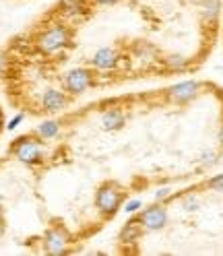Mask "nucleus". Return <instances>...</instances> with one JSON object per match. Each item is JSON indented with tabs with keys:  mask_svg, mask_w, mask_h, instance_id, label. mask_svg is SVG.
Instances as JSON below:
<instances>
[{
	"mask_svg": "<svg viewBox=\"0 0 223 256\" xmlns=\"http://www.w3.org/2000/svg\"><path fill=\"white\" fill-rule=\"evenodd\" d=\"M23 118H25L23 114H17V116H14V118H12V120H10L8 124H6V128H8V130L12 132V130H14V128H17V126H19V124L23 122Z\"/></svg>",
	"mask_w": 223,
	"mask_h": 256,
	"instance_id": "6ab92c4d",
	"label": "nucleus"
},
{
	"mask_svg": "<svg viewBox=\"0 0 223 256\" xmlns=\"http://www.w3.org/2000/svg\"><path fill=\"white\" fill-rule=\"evenodd\" d=\"M182 206H184L186 211H194V209H198V206H200V202H198V198H196V196L190 194V196H186V198H184Z\"/></svg>",
	"mask_w": 223,
	"mask_h": 256,
	"instance_id": "dca6fc26",
	"label": "nucleus"
},
{
	"mask_svg": "<svg viewBox=\"0 0 223 256\" xmlns=\"http://www.w3.org/2000/svg\"><path fill=\"white\" fill-rule=\"evenodd\" d=\"M200 85L196 81H184V83H178L168 89V98L174 102V104H184V102H190L196 98Z\"/></svg>",
	"mask_w": 223,
	"mask_h": 256,
	"instance_id": "0eeeda50",
	"label": "nucleus"
},
{
	"mask_svg": "<svg viewBox=\"0 0 223 256\" xmlns=\"http://www.w3.org/2000/svg\"><path fill=\"white\" fill-rule=\"evenodd\" d=\"M4 64H6V60H4L2 54H0V74H2V70H4Z\"/></svg>",
	"mask_w": 223,
	"mask_h": 256,
	"instance_id": "4be33fe9",
	"label": "nucleus"
},
{
	"mask_svg": "<svg viewBox=\"0 0 223 256\" xmlns=\"http://www.w3.org/2000/svg\"><path fill=\"white\" fill-rule=\"evenodd\" d=\"M170 194H172L170 188H159V190L155 192V198H157V200H164V198H168Z\"/></svg>",
	"mask_w": 223,
	"mask_h": 256,
	"instance_id": "aec40b11",
	"label": "nucleus"
},
{
	"mask_svg": "<svg viewBox=\"0 0 223 256\" xmlns=\"http://www.w3.org/2000/svg\"><path fill=\"white\" fill-rule=\"evenodd\" d=\"M58 132H60V122H56V120H44L38 126V136L42 140H52L58 136Z\"/></svg>",
	"mask_w": 223,
	"mask_h": 256,
	"instance_id": "f8f14e48",
	"label": "nucleus"
},
{
	"mask_svg": "<svg viewBox=\"0 0 223 256\" xmlns=\"http://www.w3.org/2000/svg\"><path fill=\"white\" fill-rule=\"evenodd\" d=\"M219 140L223 142V126H221V130H219Z\"/></svg>",
	"mask_w": 223,
	"mask_h": 256,
	"instance_id": "5701e85b",
	"label": "nucleus"
},
{
	"mask_svg": "<svg viewBox=\"0 0 223 256\" xmlns=\"http://www.w3.org/2000/svg\"><path fill=\"white\" fill-rule=\"evenodd\" d=\"M91 64L98 70H110L118 64V52L114 50V48H100V50L95 52Z\"/></svg>",
	"mask_w": 223,
	"mask_h": 256,
	"instance_id": "6e6552de",
	"label": "nucleus"
},
{
	"mask_svg": "<svg viewBox=\"0 0 223 256\" xmlns=\"http://www.w3.org/2000/svg\"><path fill=\"white\" fill-rule=\"evenodd\" d=\"M221 10V0H202V17L206 21H215Z\"/></svg>",
	"mask_w": 223,
	"mask_h": 256,
	"instance_id": "ddd939ff",
	"label": "nucleus"
},
{
	"mask_svg": "<svg viewBox=\"0 0 223 256\" xmlns=\"http://www.w3.org/2000/svg\"><path fill=\"white\" fill-rule=\"evenodd\" d=\"M140 223H142V230H147V232H157V230H162L166 226V221H168V213L164 206H159V204H153L149 206V209H145L140 213Z\"/></svg>",
	"mask_w": 223,
	"mask_h": 256,
	"instance_id": "39448f33",
	"label": "nucleus"
},
{
	"mask_svg": "<svg viewBox=\"0 0 223 256\" xmlns=\"http://www.w3.org/2000/svg\"><path fill=\"white\" fill-rule=\"evenodd\" d=\"M98 4H106V6H110V4H116L118 0H95Z\"/></svg>",
	"mask_w": 223,
	"mask_h": 256,
	"instance_id": "412c9836",
	"label": "nucleus"
},
{
	"mask_svg": "<svg viewBox=\"0 0 223 256\" xmlns=\"http://www.w3.org/2000/svg\"><path fill=\"white\" fill-rule=\"evenodd\" d=\"M44 244H46V250L50 254H64L66 246H68V234H66V230H62V228L48 230L46 238H44Z\"/></svg>",
	"mask_w": 223,
	"mask_h": 256,
	"instance_id": "423d86ee",
	"label": "nucleus"
},
{
	"mask_svg": "<svg viewBox=\"0 0 223 256\" xmlns=\"http://www.w3.org/2000/svg\"><path fill=\"white\" fill-rule=\"evenodd\" d=\"M42 106L46 112H62L66 108V95L60 89H46L42 95Z\"/></svg>",
	"mask_w": 223,
	"mask_h": 256,
	"instance_id": "1a4fd4ad",
	"label": "nucleus"
},
{
	"mask_svg": "<svg viewBox=\"0 0 223 256\" xmlns=\"http://www.w3.org/2000/svg\"><path fill=\"white\" fill-rule=\"evenodd\" d=\"M124 122H126V116H124V112H120V110H108V112H104V116H102L104 130H120V128L124 126Z\"/></svg>",
	"mask_w": 223,
	"mask_h": 256,
	"instance_id": "9d476101",
	"label": "nucleus"
},
{
	"mask_svg": "<svg viewBox=\"0 0 223 256\" xmlns=\"http://www.w3.org/2000/svg\"><path fill=\"white\" fill-rule=\"evenodd\" d=\"M164 62H166V66H168L170 70H174V72H176V70H184V68L188 66V60H186L184 56H180V54H172V56H168Z\"/></svg>",
	"mask_w": 223,
	"mask_h": 256,
	"instance_id": "4468645a",
	"label": "nucleus"
},
{
	"mask_svg": "<svg viewBox=\"0 0 223 256\" xmlns=\"http://www.w3.org/2000/svg\"><path fill=\"white\" fill-rule=\"evenodd\" d=\"M70 44V31L64 25H52L38 38L36 46L42 54H54Z\"/></svg>",
	"mask_w": 223,
	"mask_h": 256,
	"instance_id": "f257e3e1",
	"label": "nucleus"
},
{
	"mask_svg": "<svg viewBox=\"0 0 223 256\" xmlns=\"http://www.w3.org/2000/svg\"><path fill=\"white\" fill-rule=\"evenodd\" d=\"M209 186H211L213 190L223 192V174H221V176H215V178H211V180H209Z\"/></svg>",
	"mask_w": 223,
	"mask_h": 256,
	"instance_id": "f3484780",
	"label": "nucleus"
},
{
	"mask_svg": "<svg viewBox=\"0 0 223 256\" xmlns=\"http://www.w3.org/2000/svg\"><path fill=\"white\" fill-rule=\"evenodd\" d=\"M215 162H217V153H215V151L202 153V164H204V166H213Z\"/></svg>",
	"mask_w": 223,
	"mask_h": 256,
	"instance_id": "a211bd4d",
	"label": "nucleus"
},
{
	"mask_svg": "<svg viewBox=\"0 0 223 256\" xmlns=\"http://www.w3.org/2000/svg\"><path fill=\"white\" fill-rule=\"evenodd\" d=\"M14 157L19 159L21 164L27 166H36L42 162L44 157V147H42V138L38 136H23L19 140H14V147H12Z\"/></svg>",
	"mask_w": 223,
	"mask_h": 256,
	"instance_id": "f03ea898",
	"label": "nucleus"
},
{
	"mask_svg": "<svg viewBox=\"0 0 223 256\" xmlns=\"http://www.w3.org/2000/svg\"><path fill=\"white\" fill-rule=\"evenodd\" d=\"M95 204L104 215H114L122 204V192L114 184H104L95 194Z\"/></svg>",
	"mask_w": 223,
	"mask_h": 256,
	"instance_id": "7ed1b4c3",
	"label": "nucleus"
},
{
	"mask_svg": "<svg viewBox=\"0 0 223 256\" xmlns=\"http://www.w3.org/2000/svg\"><path fill=\"white\" fill-rule=\"evenodd\" d=\"M140 206H142V200L140 198H132V200H128V202L124 204V213L126 215H132V213H136L140 209Z\"/></svg>",
	"mask_w": 223,
	"mask_h": 256,
	"instance_id": "2eb2a0df",
	"label": "nucleus"
},
{
	"mask_svg": "<svg viewBox=\"0 0 223 256\" xmlns=\"http://www.w3.org/2000/svg\"><path fill=\"white\" fill-rule=\"evenodd\" d=\"M93 83V76H91V70L89 68H83V66H76V68H70L66 74H64V89L72 95H81L85 93Z\"/></svg>",
	"mask_w": 223,
	"mask_h": 256,
	"instance_id": "20e7f679",
	"label": "nucleus"
},
{
	"mask_svg": "<svg viewBox=\"0 0 223 256\" xmlns=\"http://www.w3.org/2000/svg\"><path fill=\"white\" fill-rule=\"evenodd\" d=\"M140 232H142V223H140V219H132V221H128V223H126V226L122 228V232H120V242H124V244H132V242H136L138 236H140Z\"/></svg>",
	"mask_w": 223,
	"mask_h": 256,
	"instance_id": "9b49d317",
	"label": "nucleus"
}]
</instances>
